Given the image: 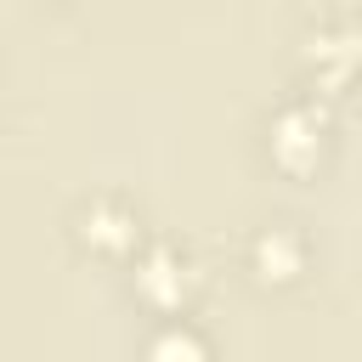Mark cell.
<instances>
[{
    "instance_id": "obj_1",
    "label": "cell",
    "mask_w": 362,
    "mask_h": 362,
    "mask_svg": "<svg viewBox=\"0 0 362 362\" xmlns=\"http://www.w3.org/2000/svg\"><path fill=\"white\" fill-rule=\"evenodd\" d=\"M255 260H260L272 277H288V272H294V260H300V243H294V232H283V226L260 232V238H255Z\"/></svg>"
},
{
    "instance_id": "obj_2",
    "label": "cell",
    "mask_w": 362,
    "mask_h": 362,
    "mask_svg": "<svg viewBox=\"0 0 362 362\" xmlns=\"http://www.w3.org/2000/svg\"><path fill=\"white\" fill-rule=\"evenodd\" d=\"M317 141V113H300V107H288V113H277V147L294 158L300 147H311Z\"/></svg>"
},
{
    "instance_id": "obj_3",
    "label": "cell",
    "mask_w": 362,
    "mask_h": 362,
    "mask_svg": "<svg viewBox=\"0 0 362 362\" xmlns=\"http://www.w3.org/2000/svg\"><path fill=\"white\" fill-rule=\"evenodd\" d=\"M198 356H204V345L192 328H164L153 339V362H198Z\"/></svg>"
}]
</instances>
